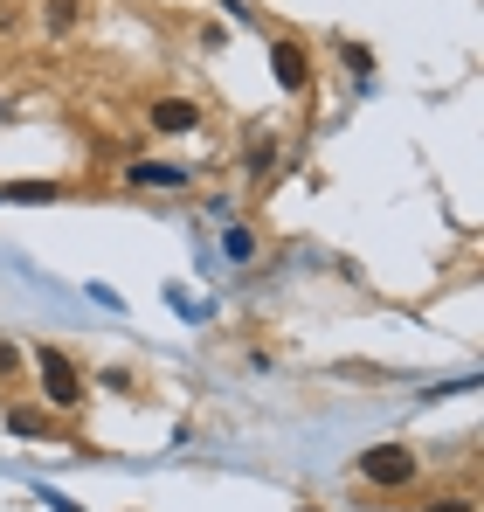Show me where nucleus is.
Instances as JSON below:
<instances>
[{"instance_id":"f257e3e1","label":"nucleus","mask_w":484,"mask_h":512,"mask_svg":"<svg viewBox=\"0 0 484 512\" xmlns=\"http://www.w3.org/2000/svg\"><path fill=\"white\" fill-rule=\"evenodd\" d=\"M35 374H42V402H49L56 416L83 409V374H77V360H70L63 346H42V353H35Z\"/></svg>"},{"instance_id":"f03ea898","label":"nucleus","mask_w":484,"mask_h":512,"mask_svg":"<svg viewBox=\"0 0 484 512\" xmlns=\"http://www.w3.org/2000/svg\"><path fill=\"white\" fill-rule=\"evenodd\" d=\"M415 450L408 443H374V450H360V478L367 485H381V492H402V485H415Z\"/></svg>"},{"instance_id":"7ed1b4c3","label":"nucleus","mask_w":484,"mask_h":512,"mask_svg":"<svg viewBox=\"0 0 484 512\" xmlns=\"http://www.w3.org/2000/svg\"><path fill=\"white\" fill-rule=\"evenodd\" d=\"M270 70H277V90H291V97L312 84V63H305L298 42H270Z\"/></svg>"},{"instance_id":"20e7f679","label":"nucleus","mask_w":484,"mask_h":512,"mask_svg":"<svg viewBox=\"0 0 484 512\" xmlns=\"http://www.w3.org/2000/svg\"><path fill=\"white\" fill-rule=\"evenodd\" d=\"M146 118H153V132H194L201 125V104L194 97H153Z\"/></svg>"},{"instance_id":"39448f33","label":"nucleus","mask_w":484,"mask_h":512,"mask_svg":"<svg viewBox=\"0 0 484 512\" xmlns=\"http://www.w3.org/2000/svg\"><path fill=\"white\" fill-rule=\"evenodd\" d=\"M125 180H132V187H187L194 167H180V160H132Z\"/></svg>"},{"instance_id":"423d86ee","label":"nucleus","mask_w":484,"mask_h":512,"mask_svg":"<svg viewBox=\"0 0 484 512\" xmlns=\"http://www.w3.org/2000/svg\"><path fill=\"white\" fill-rule=\"evenodd\" d=\"M7 429H14V436H49V429H56V409H49V402H14V409H7Z\"/></svg>"},{"instance_id":"0eeeda50","label":"nucleus","mask_w":484,"mask_h":512,"mask_svg":"<svg viewBox=\"0 0 484 512\" xmlns=\"http://www.w3.org/2000/svg\"><path fill=\"white\" fill-rule=\"evenodd\" d=\"M56 194H63L56 180H14V187H7V201H28V208H35V201H56Z\"/></svg>"},{"instance_id":"6e6552de","label":"nucleus","mask_w":484,"mask_h":512,"mask_svg":"<svg viewBox=\"0 0 484 512\" xmlns=\"http://www.w3.org/2000/svg\"><path fill=\"white\" fill-rule=\"evenodd\" d=\"M42 21H49V35L77 28V0H49V7H42Z\"/></svg>"},{"instance_id":"1a4fd4ad","label":"nucleus","mask_w":484,"mask_h":512,"mask_svg":"<svg viewBox=\"0 0 484 512\" xmlns=\"http://www.w3.org/2000/svg\"><path fill=\"white\" fill-rule=\"evenodd\" d=\"M277 167V146L270 139H249V173H270Z\"/></svg>"},{"instance_id":"9d476101","label":"nucleus","mask_w":484,"mask_h":512,"mask_svg":"<svg viewBox=\"0 0 484 512\" xmlns=\"http://www.w3.org/2000/svg\"><path fill=\"white\" fill-rule=\"evenodd\" d=\"M339 56H346V70H353V77H367V70H374V56H367V49H360V42H346V49H339Z\"/></svg>"},{"instance_id":"9b49d317","label":"nucleus","mask_w":484,"mask_h":512,"mask_svg":"<svg viewBox=\"0 0 484 512\" xmlns=\"http://www.w3.org/2000/svg\"><path fill=\"white\" fill-rule=\"evenodd\" d=\"M14 367H21V353H14V340H0V381H14Z\"/></svg>"},{"instance_id":"f8f14e48","label":"nucleus","mask_w":484,"mask_h":512,"mask_svg":"<svg viewBox=\"0 0 484 512\" xmlns=\"http://www.w3.org/2000/svg\"><path fill=\"white\" fill-rule=\"evenodd\" d=\"M298 512H319V506H298Z\"/></svg>"}]
</instances>
